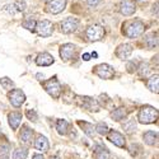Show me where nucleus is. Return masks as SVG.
<instances>
[{"label":"nucleus","mask_w":159,"mask_h":159,"mask_svg":"<svg viewBox=\"0 0 159 159\" xmlns=\"http://www.w3.org/2000/svg\"><path fill=\"white\" fill-rule=\"evenodd\" d=\"M157 118H158V110L152 107V106H144L143 108H140V111L138 113L139 122L144 124V125L155 122Z\"/></svg>","instance_id":"obj_1"},{"label":"nucleus","mask_w":159,"mask_h":159,"mask_svg":"<svg viewBox=\"0 0 159 159\" xmlns=\"http://www.w3.org/2000/svg\"><path fill=\"white\" fill-rule=\"evenodd\" d=\"M144 30H145V25H144L143 22H140V20H132V22H129V23L125 24L124 33L129 38H136V37L143 34Z\"/></svg>","instance_id":"obj_2"},{"label":"nucleus","mask_w":159,"mask_h":159,"mask_svg":"<svg viewBox=\"0 0 159 159\" xmlns=\"http://www.w3.org/2000/svg\"><path fill=\"white\" fill-rule=\"evenodd\" d=\"M43 88L51 97H54V98H59L60 97L61 85H60V83H59V80L56 78H52L47 82H43Z\"/></svg>","instance_id":"obj_3"},{"label":"nucleus","mask_w":159,"mask_h":159,"mask_svg":"<svg viewBox=\"0 0 159 159\" xmlns=\"http://www.w3.org/2000/svg\"><path fill=\"white\" fill-rule=\"evenodd\" d=\"M37 33L41 36V37H48L52 34V32H54V24H52L50 20H39L36 23V30Z\"/></svg>","instance_id":"obj_4"},{"label":"nucleus","mask_w":159,"mask_h":159,"mask_svg":"<svg viewBox=\"0 0 159 159\" xmlns=\"http://www.w3.org/2000/svg\"><path fill=\"white\" fill-rule=\"evenodd\" d=\"M104 36V30L102 25L99 24H92L88 27L87 30V37L89 41L94 42V41H99V39H102Z\"/></svg>","instance_id":"obj_5"},{"label":"nucleus","mask_w":159,"mask_h":159,"mask_svg":"<svg viewBox=\"0 0 159 159\" xmlns=\"http://www.w3.org/2000/svg\"><path fill=\"white\" fill-rule=\"evenodd\" d=\"M94 74L98 75L101 79H106V80H108V79L113 78L115 70H113L112 66H110L107 64H101V65H97L94 68Z\"/></svg>","instance_id":"obj_6"},{"label":"nucleus","mask_w":159,"mask_h":159,"mask_svg":"<svg viewBox=\"0 0 159 159\" xmlns=\"http://www.w3.org/2000/svg\"><path fill=\"white\" fill-rule=\"evenodd\" d=\"M9 101L14 107H20L25 101V94L23 93L22 89H13L9 93Z\"/></svg>","instance_id":"obj_7"},{"label":"nucleus","mask_w":159,"mask_h":159,"mask_svg":"<svg viewBox=\"0 0 159 159\" xmlns=\"http://www.w3.org/2000/svg\"><path fill=\"white\" fill-rule=\"evenodd\" d=\"M79 25V20L76 18H73V17H69L61 22V32L65 33V34H69V33H73Z\"/></svg>","instance_id":"obj_8"},{"label":"nucleus","mask_w":159,"mask_h":159,"mask_svg":"<svg viewBox=\"0 0 159 159\" xmlns=\"http://www.w3.org/2000/svg\"><path fill=\"white\" fill-rule=\"evenodd\" d=\"M66 7V0H50L47 4V11L51 14H59Z\"/></svg>","instance_id":"obj_9"},{"label":"nucleus","mask_w":159,"mask_h":159,"mask_svg":"<svg viewBox=\"0 0 159 159\" xmlns=\"http://www.w3.org/2000/svg\"><path fill=\"white\" fill-rule=\"evenodd\" d=\"M136 10V5L134 0H122L120 3V13L122 16H132Z\"/></svg>","instance_id":"obj_10"},{"label":"nucleus","mask_w":159,"mask_h":159,"mask_svg":"<svg viewBox=\"0 0 159 159\" xmlns=\"http://www.w3.org/2000/svg\"><path fill=\"white\" fill-rule=\"evenodd\" d=\"M75 51H76V47L75 45L73 43H65L60 47V56L62 60H70L74 55H75Z\"/></svg>","instance_id":"obj_11"},{"label":"nucleus","mask_w":159,"mask_h":159,"mask_svg":"<svg viewBox=\"0 0 159 159\" xmlns=\"http://www.w3.org/2000/svg\"><path fill=\"white\" fill-rule=\"evenodd\" d=\"M108 134V140L111 141V143H113L116 147H118V148H125V145H126V141H125V138H124V135H121L120 132H117V131H110V132H107Z\"/></svg>","instance_id":"obj_12"},{"label":"nucleus","mask_w":159,"mask_h":159,"mask_svg":"<svg viewBox=\"0 0 159 159\" xmlns=\"http://www.w3.org/2000/svg\"><path fill=\"white\" fill-rule=\"evenodd\" d=\"M132 54V46L129 45V43H122L117 47L116 50V55L118 59H121V60H125L127 57H130Z\"/></svg>","instance_id":"obj_13"},{"label":"nucleus","mask_w":159,"mask_h":159,"mask_svg":"<svg viewBox=\"0 0 159 159\" xmlns=\"http://www.w3.org/2000/svg\"><path fill=\"white\" fill-rule=\"evenodd\" d=\"M55 62V59L52 55H50L48 52H42V54H39L36 59V64L38 66H50Z\"/></svg>","instance_id":"obj_14"},{"label":"nucleus","mask_w":159,"mask_h":159,"mask_svg":"<svg viewBox=\"0 0 159 159\" xmlns=\"http://www.w3.org/2000/svg\"><path fill=\"white\" fill-rule=\"evenodd\" d=\"M22 121V113L19 112H11L8 115V122L13 130H17Z\"/></svg>","instance_id":"obj_15"},{"label":"nucleus","mask_w":159,"mask_h":159,"mask_svg":"<svg viewBox=\"0 0 159 159\" xmlns=\"http://www.w3.org/2000/svg\"><path fill=\"white\" fill-rule=\"evenodd\" d=\"M82 99V106L84 108L89 110V111H98L99 106L97 104V102L93 99V98H89V97H83L80 98Z\"/></svg>","instance_id":"obj_16"},{"label":"nucleus","mask_w":159,"mask_h":159,"mask_svg":"<svg viewBox=\"0 0 159 159\" xmlns=\"http://www.w3.org/2000/svg\"><path fill=\"white\" fill-rule=\"evenodd\" d=\"M34 148L39 152H47L50 145H48V140L45 136H38V139L34 143Z\"/></svg>","instance_id":"obj_17"},{"label":"nucleus","mask_w":159,"mask_h":159,"mask_svg":"<svg viewBox=\"0 0 159 159\" xmlns=\"http://www.w3.org/2000/svg\"><path fill=\"white\" fill-rule=\"evenodd\" d=\"M10 154V144L7 140L0 141V159H8Z\"/></svg>","instance_id":"obj_18"},{"label":"nucleus","mask_w":159,"mask_h":159,"mask_svg":"<svg viewBox=\"0 0 159 159\" xmlns=\"http://www.w3.org/2000/svg\"><path fill=\"white\" fill-rule=\"evenodd\" d=\"M32 136H33V131L25 126V127L22 130V132H20L19 139H20V141L24 143V144H30L31 140H32Z\"/></svg>","instance_id":"obj_19"},{"label":"nucleus","mask_w":159,"mask_h":159,"mask_svg":"<svg viewBox=\"0 0 159 159\" xmlns=\"http://www.w3.org/2000/svg\"><path fill=\"white\" fill-rule=\"evenodd\" d=\"M78 125L80 126L83 130H84V132L88 135V136H94V134H96V127L92 125V124H89V122H82V121H79L78 122Z\"/></svg>","instance_id":"obj_20"},{"label":"nucleus","mask_w":159,"mask_h":159,"mask_svg":"<svg viewBox=\"0 0 159 159\" xmlns=\"http://www.w3.org/2000/svg\"><path fill=\"white\" fill-rule=\"evenodd\" d=\"M157 140H158V135H157V132H154V131H147L144 134V141L147 143L148 145H155Z\"/></svg>","instance_id":"obj_21"},{"label":"nucleus","mask_w":159,"mask_h":159,"mask_svg":"<svg viewBox=\"0 0 159 159\" xmlns=\"http://www.w3.org/2000/svg\"><path fill=\"white\" fill-rule=\"evenodd\" d=\"M159 78H158V75H154V76H152L149 80H148V83H147V85H148V88L152 90V92H154V93H158V89H159Z\"/></svg>","instance_id":"obj_22"},{"label":"nucleus","mask_w":159,"mask_h":159,"mask_svg":"<svg viewBox=\"0 0 159 159\" xmlns=\"http://www.w3.org/2000/svg\"><path fill=\"white\" fill-rule=\"evenodd\" d=\"M68 129H69V124L66 120H57L56 122V130L60 135H65L68 132Z\"/></svg>","instance_id":"obj_23"},{"label":"nucleus","mask_w":159,"mask_h":159,"mask_svg":"<svg viewBox=\"0 0 159 159\" xmlns=\"http://www.w3.org/2000/svg\"><path fill=\"white\" fill-rule=\"evenodd\" d=\"M111 117L113 118L115 121H121V120H124V118L126 117V111H125V108H117V110H115V111L111 113Z\"/></svg>","instance_id":"obj_24"},{"label":"nucleus","mask_w":159,"mask_h":159,"mask_svg":"<svg viewBox=\"0 0 159 159\" xmlns=\"http://www.w3.org/2000/svg\"><path fill=\"white\" fill-rule=\"evenodd\" d=\"M108 158H110V153L107 149L103 148V147H97L96 159H108Z\"/></svg>","instance_id":"obj_25"},{"label":"nucleus","mask_w":159,"mask_h":159,"mask_svg":"<svg viewBox=\"0 0 159 159\" xmlns=\"http://www.w3.org/2000/svg\"><path fill=\"white\" fill-rule=\"evenodd\" d=\"M145 43H147L148 48H155L157 45H158V38H157V34H149L145 39Z\"/></svg>","instance_id":"obj_26"},{"label":"nucleus","mask_w":159,"mask_h":159,"mask_svg":"<svg viewBox=\"0 0 159 159\" xmlns=\"http://www.w3.org/2000/svg\"><path fill=\"white\" fill-rule=\"evenodd\" d=\"M27 155H28L27 149L19 148L14 152V154H13V159H27Z\"/></svg>","instance_id":"obj_27"},{"label":"nucleus","mask_w":159,"mask_h":159,"mask_svg":"<svg viewBox=\"0 0 159 159\" xmlns=\"http://www.w3.org/2000/svg\"><path fill=\"white\" fill-rule=\"evenodd\" d=\"M36 20L34 19H32V18H30V19H25L23 23H22V25H23V27L25 28V30H28V31H34L36 30Z\"/></svg>","instance_id":"obj_28"},{"label":"nucleus","mask_w":159,"mask_h":159,"mask_svg":"<svg viewBox=\"0 0 159 159\" xmlns=\"http://www.w3.org/2000/svg\"><path fill=\"white\" fill-rule=\"evenodd\" d=\"M0 84H2V87L4 88V89H11L13 87H14V83L11 82V79H9V78H2L0 79Z\"/></svg>","instance_id":"obj_29"},{"label":"nucleus","mask_w":159,"mask_h":159,"mask_svg":"<svg viewBox=\"0 0 159 159\" xmlns=\"http://www.w3.org/2000/svg\"><path fill=\"white\" fill-rule=\"evenodd\" d=\"M124 129L127 131V132H134L135 129H136V124L134 120H129L127 122L124 124Z\"/></svg>","instance_id":"obj_30"},{"label":"nucleus","mask_w":159,"mask_h":159,"mask_svg":"<svg viewBox=\"0 0 159 159\" xmlns=\"http://www.w3.org/2000/svg\"><path fill=\"white\" fill-rule=\"evenodd\" d=\"M14 7L18 11H25L27 9V4H25V0H16Z\"/></svg>","instance_id":"obj_31"},{"label":"nucleus","mask_w":159,"mask_h":159,"mask_svg":"<svg viewBox=\"0 0 159 159\" xmlns=\"http://www.w3.org/2000/svg\"><path fill=\"white\" fill-rule=\"evenodd\" d=\"M3 10L5 11V13H8L9 16H16L17 14V9H16V7H14V4H8V5H5L4 8H3Z\"/></svg>","instance_id":"obj_32"},{"label":"nucleus","mask_w":159,"mask_h":159,"mask_svg":"<svg viewBox=\"0 0 159 159\" xmlns=\"http://www.w3.org/2000/svg\"><path fill=\"white\" fill-rule=\"evenodd\" d=\"M94 127H96V131L98 132V134H101V135H106L108 132V127H107V125H106V124H98Z\"/></svg>","instance_id":"obj_33"},{"label":"nucleus","mask_w":159,"mask_h":159,"mask_svg":"<svg viewBox=\"0 0 159 159\" xmlns=\"http://www.w3.org/2000/svg\"><path fill=\"white\" fill-rule=\"evenodd\" d=\"M25 116L28 117V120L34 121V122L38 120V116H37L36 111H33V110H27V111H25Z\"/></svg>","instance_id":"obj_34"},{"label":"nucleus","mask_w":159,"mask_h":159,"mask_svg":"<svg viewBox=\"0 0 159 159\" xmlns=\"http://www.w3.org/2000/svg\"><path fill=\"white\" fill-rule=\"evenodd\" d=\"M140 69H141V70H140V74H141L143 76H147V75L150 73V69H149V65H148V64H143Z\"/></svg>","instance_id":"obj_35"},{"label":"nucleus","mask_w":159,"mask_h":159,"mask_svg":"<svg viewBox=\"0 0 159 159\" xmlns=\"http://www.w3.org/2000/svg\"><path fill=\"white\" fill-rule=\"evenodd\" d=\"M87 3L89 7H97L101 3V0H87Z\"/></svg>","instance_id":"obj_36"},{"label":"nucleus","mask_w":159,"mask_h":159,"mask_svg":"<svg viewBox=\"0 0 159 159\" xmlns=\"http://www.w3.org/2000/svg\"><path fill=\"white\" fill-rule=\"evenodd\" d=\"M83 60L84 61H89L90 60V54H83Z\"/></svg>","instance_id":"obj_37"},{"label":"nucleus","mask_w":159,"mask_h":159,"mask_svg":"<svg viewBox=\"0 0 159 159\" xmlns=\"http://www.w3.org/2000/svg\"><path fill=\"white\" fill-rule=\"evenodd\" d=\"M32 159H45V158H43L41 154H34V155L32 157Z\"/></svg>","instance_id":"obj_38"},{"label":"nucleus","mask_w":159,"mask_h":159,"mask_svg":"<svg viewBox=\"0 0 159 159\" xmlns=\"http://www.w3.org/2000/svg\"><path fill=\"white\" fill-rule=\"evenodd\" d=\"M36 78L38 79V80H42V79L45 78V75H43V74H41V73H38V74L36 75Z\"/></svg>","instance_id":"obj_39"},{"label":"nucleus","mask_w":159,"mask_h":159,"mask_svg":"<svg viewBox=\"0 0 159 159\" xmlns=\"http://www.w3.org/2000/svg\"><path fill=\"white\" fill-rule=\"evenodd\" d=\"M139 3H147V2H149V0H138Z\"/></svg>","instance_id":"obj_40"},{"label":"nucleus","mask_w":159,"mask_h":159,"mask_svg":"<svg viewBox=\"0 0 159 159\" xmlns=\"http://www.w3.org/2000/svg\"><path fill=\"white\" fill-rule=\"evenodd\" d=\"M90 56H93V57H97V52H93V54H92Z\"/></svg>","instance_id":"obj_41"}]
</instances>
